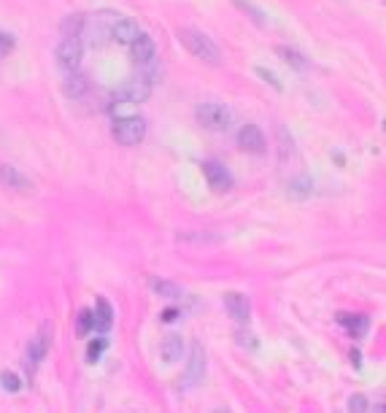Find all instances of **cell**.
Instances as JSON below:
<instances>
[{"label":"cell","instance_id":"obj_1","mask_svg":"<svg viewBox=\"0 0 386 413\" xmlns=\"http://www.w3.org/2000/svg\"><path fill=\"white\" fill-rule=\"evenodd\" d=\"M178 38H181V44L189 49L192 57H197V60H203V62H208V65H219L221 51H219V46H216L206 33H200V30H195V27H181V30H178Z\"/></svg>","mask_w":386,"mask_h":413},{"label":"cell","instance_id":"obj_2","mask_svg":"<svg viewBox=\"0 0 386 413\" xmlns=\"http://www.w3.org/2000/svg\"><path fill=\"white\" fill-rule=\"evenodd\" d=\"M195 116H197V125L206 127V130H211V133H224L230 127V122H232L230 108L221 105V103H203V105H197Z\"/></svg>","mask_w":386,"mask_h":413},{"label":"cell","instance_id":"obj_3","mask_svg":"<svg viewBox=\"0 0 386 413\" xmlns=\"http://www.w3.org/2000/svg\"><path fill=\"white\" fill-rule=\"evenodd\" d=\"M114 138L125 146H138L146 138V122L141 116H122L114 122Z\"/></svg>","mask_w":386,"mask_h":413},{"label":"cell","instance_id":"obj_4","mask_svg":"<svg viewBox=\"0 0 386 413\" xmlns=\"http://www.w3.org/2000/svg\"><path fill=\"white\" fill-rule=\"evenodd\" d=\"M54 54H57V65L65 73H76L82 65V57H84V44H82V38H62Z\"/></svg>","mask_w":386,"mask_h":413},{"label":"cell","instance_id":"obj_5","mask_svg":"<svg viewBox=\"0 0 386 413\" xmlns=\"http://www.w3.org/2000/svg\"><path fill=\"white\" fill-rule=\"evenodd\" d=\"M203 176H206V182H208V186L214 189L216 195L232 189V176H230V171L221 162H214V160L203 162Z\"/></svg>","mask_w":386,"mask_h":413},{"label":"cell","instance_id":"obj_6","mask_svg":"<svg viewBox=\"0 0 386 413\" xmlns=\"http://www.w3.org/2000/svg\"><path fill=\"white\" fill-rule=\"evenodd\" d=\"M152 95V79L149 76H135L119 90V100L122 103H143Z\"/></svg>","mask_w":386,"mask_h":413},{"label":"cell","instance_id":"obj_7","mask_svg":"<svg viewBox=\"0 0 386 413\" xmlns=\"http://www.w3.org/2000/svg\"><path fill=\"white\" fill-rule=\"evenodd\" d=\"M238 143L249 154H265V149H267V140H265V136H262V130H259L257 125H243L238 130Z\"/></svg>","mask_w":386,"mask_h":413},{"label":"cell","instance_id":"obj_8","mask_svg":"<svg viewBox=\"0 0 386 413\" xmlns=\"http://www.w3.org/2000/svg\"><path fill=\"white\" fill-rule=\"evenodd\" d=\"M46 351H49V324H43V329L30 340V346H27V370H30V375L36 373V367L41 365Z\"/></svg>","mask_w":386,"mask_h":413},{"label":"cell","instance_id":"obj_9","mask_svg":"<svg viewBox=\"0 0 386 413\" xmlns=\"http://www.w3.org/2000/svg\"><path fill=\"white\" fill-rule=\"evenodd\" d=\"M224 308H227V314H230L232 319L241 321V324H246V321H249V314H252V303H249V297L241 295V292L224 295Z\"/></svg>","mask_w":386,"mask_h":413},{"label":"cell","instance_id":"obj_10","mask_svg":"<svg viewBox=\"0 0 386 413\" xmlns=\"http://www.w3.org/2000/svg\"><path fill=\"white\" fill-rule=\"evenodd\" d=\"M111 38L122 46H132L141 38V27H138V22H132V19H117L114 27H111Z\"/></svg>","mask_w":386,"mask_h":413},{"label":"cell","instance_id":"obj_11","mask_svg":"<svg viewBox=\"0 0 386 413\" xmlns=\"http://www.w3.org/2000/svg\"><path fill=\"white\" fill-rule=\"evenodd\" d=\"M130 51H132V60H135L138 65H152V62H154V57H157L154 41H152L146 33H141V38L130 46Z\"/></svg>","mask_w":386,"mask_h":413},{"label":"cell","instance_id":"obj_12","mask_svg":"<svg viewBox=\"0 0 386 413\" xmlns=\"http://www.w3.org/2000/svg\"><path fill=\"white\" fill-rule=\"evenodd\" d=\"M0 184L16 189V192H30L33 189V182L27 176H22L14 165H0Z\"/></svg>","mask_w":386,"mask_h":413},{"label":"cell","instance_id":"obj_13","mask_svg":"<svg viewBox=\"0 0 386 413\" xmlns=\"http://www.w3.org/2000/svg\"><path fill=\"white\" fill-rule=\"evenodd\" d=\"M92 321H95V329H97V332H108V329H111V324H114V308H111V303H108L106 297L97 300Z\"/></svg>","mask_w":386,"mask_h":413},{"label":"cell","instance_id":"obj_14","mask_svg":"<svg viewBox=\"0 0 386 413\" xmlns=\"http://www.w3.org/2000/svg\"><path fill=\"white\" fill-rule=\"evenodd\" d=\"M160 354H162V360H165L168 365L178 362L181 354H184V338H181V335H168V338L162 340V346H160Z\"/></svg>","mask_w":386,"mask_h":413},{"label":"cell","instance_id":"obj_15","mask_svg":"<svg viewBox=\"0 0 386 413\" xmlns=\"http://www.w3.org/2000/svg\"><path fill=\"white\" fill-rule=\"evenodd\" d=\"M338 319H341V324L348 327V332H351L354 338H362V335L367 332V327H370L367 316H348V314H341Z\"/></svg>","mask_w":386,"mask_h":413},{"label":"cell","instance_id":"obj_16","mask_svg":"<svg viewBox=\"0 0 386 413\" xmlns=\"http://www.w3.org/2000/svg\"><path fill=\"white\" fill-rule=\"evenodd\" d=\"M203 367H206V362H203V349L195 343V346H192V362H189L186 381H189V384H197V378L203 375Z\"/></svg>","mask_w":386,"mask_h":413},{"label":"cell","instance_id":"obj_17","mask_svg":"<svg viewBox=\"0 0 386 413\" xmlns=\"http://www.w3.org/2000/svg\"><path fill=\"white\" fill-rule=\"evenodd\" d=\"M82 27H84V16H82V14H71V16H65V22H62V36H65V38H79V36H82Z\"/></svg>","mask_w":386,"mask_h":413},{"label":"cell","instance_id":"obj_18","mask_svg":"<svg viewBox=\"0 0 386 413\" xmlns=\"http://www.w3.org/2000/svg\"><path fill=\"white\" fill-rule=\"evenodd\" d=\"M311 192H313V182H311L308 176H298V179H292V182H289V195H292L295 200L308 197Z\"/></svg>","mask_w":386,"mask_h":413},{"label":"cell","instance_id":"obj_19","mask_svg":"<svg viewBox=\"0 0 386 413\" xmlns=\"http://www.w3.org/2000/svg\"><path fill=\"white\" fill-rule=\"evenodd\" d=\"M152 289H154L160 297H171V300L181 297V289H178L176 284H171V281H162V278H152Z\"/></svg>","mask_w":386,"mask_h":413},{"label":"cell","instance_id":"obj_20","mask_svg":"<svg viewBox=\"0 0 386 413\" xmlns=\"http://www.w3.org/2000/svg\"><path fill=\"white\" fill-rule=\"evenodd\" d=\"M95 329V321H92V311L84 308V311H79V316H76V335L79 338H84Z\"/></svg>","mask_w":386,"mask_h":413},{"label":"cell","instance_id":"obj_21","mask_svg":"<svg viewBox=\"0 0 386 413\" xmlns=\"http://www.w3.org/2000/svg\"><path fill=\"white\" fill-rule=\"evenodd\" d=\"M84 90H86V79H84V76L71 73V79H65V92H68V95L79 97V95H84Z\"/></svg>","mask_w":386,"mask_h":413},{"label":"cell","instance_id":"obj_22","mask_svg":"<svg viewBox=\"0 0 386 413\" xmlns=\"http://www.w3.org/2000/svg\"><path fill=\"white\" fill-rule=\"evenodd\" d=\"M106 346H108V340H106V338H95V340L86 346V360H89V362H97Z\"/></svg>","mask_w":386,"mask_h":413},{"label":"cell","instance_id":"obj_23","mask_svg":"<svg viewBox=\"0 0 386 413\" xmlns=\"http://www.w3.org/2000/svg\"><path fill=\"white\" fill-rule=\"evenodd\" d=\"M235 5L243 8V11H249V16H252L257 25H265V16H262V11H259L254 3H249V0H235Z\"/></svg>","mask_w":386,"mask_h":413},{"label":"cell","instance_id":"obj_24","mask_svg":"<svg viewBox=\"0 0 386 413\" xmlns=\"http://www.w3.org/2000/svg\"><path fill=\"white\" fill-rule=\"evenodd\" d=\"M0 381H3V389H5V392H19V389H22V381H19L14 373H3Z\"/></svg>","mask_w":386,"mask_h":413},{"label":"cell","instance_id":"obj_25","mask_svg":"<svg viewBox=\"0 0 386 413\" xmlns=\"http://www.w3.org/2000/svg\"><path fill=\"white\" fill-rule=\"evenodd\" d=\"M348 413H367V400L362 395H354L348 400Z\"/></svg>","mask_w":386,"mask_h":413},{"label":"cell","instance_id":"obj_26","mask_svg":"<svg viewBox=\"0 0 386 413\" xmlns=\"http://www.w3.org/2000/svg\"><path fill=\"white\" fill-rule=\"evenodd\" d=\"M278 51H281V54H284V60H287V62H292L295 68H305V60H300V54H298V51H292V49H287V46H281Z\"/></svg>","mask_w":386,"mask_h":413},{"label":"cell","instance_id":"obj_27","mask_svg":"<svg viewBox=\"0 0 386 413\" xmlns=\"http://www.w3.org/2000/svg\"><path fill=\"white\" fill-rule=\"evenodd\" d=\"M11 49H14V38H11V36H5V33H0V60H3Z\"/></svg>","mask_w":386,"mask_h":413},{"label":"cell","instance_id":"obj_28","mask_svg":"<svg viewBox=\"0 0 386 413\" xmlns=\"http://www.w3.org/2000/svg\"><path fill=\"white\" fill-rule=\"evenodd\" d=\"M257 73H259V76H262V79H265V82H270V84H273L276 90H281V84H278V79H276V76H273L270 71H265V68H257Z\"/></svg>","mask_w":386,"mask_h":413},{"label":"cell","instance_id":"obj_29","mask_svg":"<svg viewBox=\"0 0 386 413\" xmlns=\"http://www.w3.org/2000/svg\"><path fill=\"white\" fill-rule=\"evenodd\" d=\"M178 316H181V311H178V308H168V311H162V321H168V324L176 321Z\"/></svg>","mask_w":386,"mask_h":413},{"label":"cell","instance_id":"obj_30","mask_svg":"<svg viewBox=\"0 0 386 413\" xmlns=\"http://www.w3.org/2000/svg\"><path fill=\"white\" fill-rule=\"evenodd\" d=\"M351 365L359 367V351H351Z\"/></svg>","mask_w":386,"mask_h":413},{"label":"cell","instance_id":"obj_31","mask_svg":"<svg viewBox=\"0 0 386 413\" xmlns=\"http://www.w3.org/2000/svg\"><path fill=\"white\" fill-rule=\"evenodd\" d=\"M376 413H386V408L384 405H376Z\"/></svg>","mask_w":386,"mask_h":413},{"label":"cell","instance_id":"obj_32","mask_svg":"<svg viewBox=\"0 0 386 413\" xmlns=\"http://www.w3.org/2000/svg\"><path fill=\"white\" fill-rule=\"evenodd\" d=\"M214 413H230V411H224V408H219V411H214Z\"/></svg>","mask_w":386,"mask_h":413}]
</instances>
